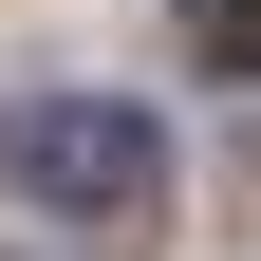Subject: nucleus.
Masks as SVG:
<instances>
[{"mask_svg":"<svg viewBox=\"0 0 261 261\" xmlns=\"http://www.w3.org/2000/svg\"><path fill=\"white\" fill-rule=\"evenodd\" d=\"M19 187L75 224H130V205H168V130L130 112V93H38L19 112Z\"/></svg>","mask_w":261,"mask_h":261,"instance_id":"nucleus-1","label":"nucleus"},{"mask_svg":"<svg viewBox=\"0 0 261 261\" xmlns=\"http://www.w3.org/2000/svg\"><path fill=\"white\" fill-rule=\"evenodd\" d=\"M205 56L243 75V56H261V0H205Z\"/></svg>","mask_w":261,"mask_h":261,"instance_id":"nucleus-2","label":"nucleus"}]
</instances>
